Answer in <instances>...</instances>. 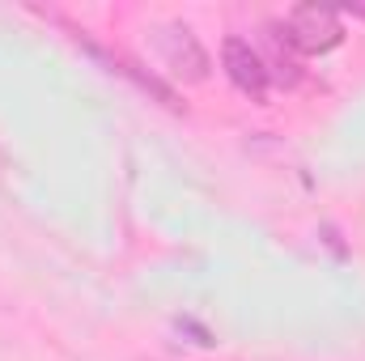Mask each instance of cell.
<instances>
[{"label": "cell", "instance_id": "obj_1", "mask_svg": "<svg viewBox=\"0 0 365 361\" xmlns=\"http://www.w3.org/2000/svg\"><path fill=\"white\" fill-rule=\"evenodd\" d=\"M284 34L289 43L302 51V56H323L331 47H340L344 39V26H340V13L336 9H323V4H297L284 21Z\"/></svg>", "mask_w": 365, "mask_h": 361}, {"label": "cell", "instance_id": "obj_2", "mask_svg": "<svg viewBox=\"0 0 365 361\" xmlns=\"http://www.w3.org/2000/svg\"><path fill=\"white\" fill-rule=\"evenodd\" d=\"M153 43H158V56H162V64L179 77V81H191V86H200V81H208V51L200 47V39L182 26V21H166L158 34H153Z\"/></svg>", "mask_w": 365, "mask_h": 361}, {"label": "cell", "instance_id": "obj_3", "mask_svg": "<svg viewBox=\"0 0 365 361\" xmlns=\"http://www.w3.org/2000/svg\"><path fill=\"white\" fill-rule=\"evenodd\" d=\"M221 68H225V77H230V86L238 93H247V98H255V102H264L268 98V68H264V56H259V47H251L247 39H225L221 43Z\"/></svg>", "mask_w": 365, "mask_h": 361}, {"label": "cell", "instance_id": "obj_4", "mask_svg": "<svg viewBox=\"0 0 365 361\" xmlns=\"http://www.w3.org/2000/svg\"><path fill=\"white\" fill-rule=\"evenodd\" d=\"M264 43H268V56H264V68H268V77H276V81H284V86H297V47L289 43V34H284V26H264Z\"/></svg>", "mask_w": 365, "mask_h": 361}]
</instances>
